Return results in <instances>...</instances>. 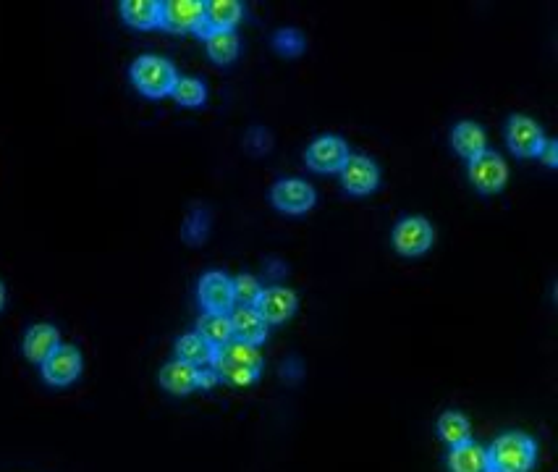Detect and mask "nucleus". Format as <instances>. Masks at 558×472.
<instances>
[{"mask_svg": "<svg viewBox=\"0 0 558 472\" xmlns=\"http://www.w3.org/2000/svg\"><path fill=\"white\" fill-rule=\"evenodd\" d=\"M393 250L404 257H420L433 247L435 229L425 216L401 218L391 231Z\"/></svg>", "mask_w": 558, "mask_h": 472, "instance_id": "4", "label": "nucleus"}, {"mask_svg": "<svg viewBox=\"0 0 558 472\" xmlns=\"http://www.w3.org/2000/svg\"><path fill=\"white\" fill-rule=\"evenodd\" d=\"M228 320H231V331H234L236 341L257 347V344L268 339V323H265V318L257 313L255 307H234Z\"/></svg>", "mask_w": 558, "mask_h": 472, "instance_id": "15", "label": "nucleus"}, {"mask_svg": "<svg viewBox=\"0 0 558 472\" xmlns=\"http://www.w3.org/2000/svg\"><path fill=\"white\" fill-rule=\"evenodd\" d=\"M231 284H234L236 302H242V305L247 307H255L262 289H265V286L260 284V278L252 276V273H239L236 278H231Z\"/></svg>", "mask_w": 558, "mask_h": 472, "instance_id": "27", "label": "nucleus"}, {"mask_svg": "<svg viewBox=\"0 0 558 472\" xmlns=\"http://www.w3.org/2000/svg\"><path fill=\"white\" fill-rule=\"evenodd\" d=\"M215 352H218V349L210 347L197 331H194V334L179 336V341H176V360L189 362V365H194V368H207V365H213Z\"/></svg>", "mask_w": 558, "mask_h": 472, "instance_id": "21", "label": "nucleus"}, {"mask_svg": "<svg viewBox=\"0 0 558 472\" xmlns=\"http://www.w3.org/2000/svg\"><path fill=\"white\" fill-rule=\"evenodd\" d=\"M131 82L145 98L163 100L171 98L173 84L179 79V71L168 58L160 56H139L131 63Z\"/></svg>", "mask_w": 558, "mask_h": 472, "instance_id": "3", "label": "nucleus"}, {"mask_svg": "<svg viewBox=\"0 0 558 472\" xmlns=\"http://www.w3.org/2000/svg\"><path fill=\"white\" fill-rule=\"evenodd\" d=\"M315 189L302 179H281L270 189V202L286 216H302L315 208Z\"/></svg>", "mask_w": 558, "mask_h": 472, "instance_id": "8", "label": "nucleus"}, {"mask_svg": "<svg viewBox=\"0 0 558 472\" xmlns=\"http://www.w3.org/2000/svg\"><path fill=\"white\" fill-rule=\"evenodd\" d=\"M297 307L299 297L297 292H291L289 286H268V289H262L255 310L270 326V323H286L291 315L297 313Z\"/></svg>", "mask_w": 558, "mask_h": 472, "instance_id": "13", "label": "nucleus"}, {"mask_svg": "<svg viewBox=\"0 0 558 472\" xmlns=\"http://www.w3.org/2000/svg\"><path fill=\"white\" fill-rule=\"evenodd\" d=\"M469 179L483 195H496L506 187L509 181V166L493 150H485L483 155H477L475 160H469Z\"/></svg>", "mask_w": 558, "mask_h": 472, "instance_id": "11", "label": "nucleus"}, {"mask_svg": "<svg viewBox=\"0 0 558 472\" xmlns=\"http://www.w3.org/2000/svg\"><path fill=\"white\" fill-rule=\"evenodd\" d=\"M448 467L451 472H488V454L475 441H464L459 446H451Z\"/></svg>", "mask_w": 558, "mask_h": 472, "instance_id": "20", "label": "nucleus"}, {"mask_svg": "<svg viewBox=\"0 0 558 472\" xmlns=\"http://www.w3.org/2000/svg\"><path fill=\"white\" fill-rule=\"evenodd\" d=\"M200 305L210 315H231L236 305L234 284L221 271H210L200 278Z\"/></svg>", "mask_w": 558, "mask_h": 472, "instance_id": "12", "label": "nucleus"}, {"mask_svg": "<svg viewBox=\"0 0 558 472\" xmlns=\"http://www.w3.org/2000/svg\"><path fill=\"white\" fill-rule=\"evenodd\" d=\"M438 433L448 446H459L464 441H469L472 436V425H469L467 415L462 412H443L438 420Z\"/></svg>", "mask_w": 558, "mask_h": 472, "instance_id": "24", "label": "nucleus"}, {"mask_svg": "<svg viewBox=\"0 0 558 472\" xmlns=\"http://www.w3.org/2000/svg\"><path fill=\"white\" fill-rule=\"evenodd\" d=\"M538 158L543 160L548 168H556L558 166V142H553V139H545V145H543V150H540Z\"/></svg>", "mask_w": 558, "mask_h": 472, "instance_id": "30", "label": "nucleus"}, {"mask_svg": "<svg viewBox=\"0 0 558 472\" xmlns=\"http://www.w3.org/2000/svg\"><path fill=\"white\" fill-rule=\"evenodd\" d=\"M215 383H221V378H218V373H215L210 365L207 368H200V373H197V389H213Z\"/></svg>", "mask_w": 558, "mask_h": 472, "instance_id": "31", "label": "nucleus"}, {"mask_svg": "<svg viewBox=\"0 0 558 472\" xmlns=\"http://www.w3.org/2000/svg\"><path fill=\"white\" fill-rule=\"evenodd\" d=\"M3 307H6V286L0 281V313H3Z\"/></svg>", "mask_w": 558, "mask_h": 472, "instance_id": "32", "label": "nucleus"}, {"mask_svg": "<svg viewBox=\"0 0 558 472\" xmlns=\"http://www.w3.org/2000/svg\"><path fill=\"white\" fill-rule=\"evenodd\" d=\"M197 334H200L213 349H221L226 347L228 341H234V331H231V320H228V315L205 313L200 320H197Z\"/></svg>", "mask_w": 558, "mask_h": 472, "instance_id": "23", "label": "nucleus"}, {"mask_svg": "<svg viewBox=\"0 0 558 472\" xmlns=\"http://www.w3.org/2000/svg\"><path fill=\"white\" fill-rule=\"evenodd\" d=\"M506 142H509V150L517 158H538L545 145L543 126L538 121H532L530 116L517 113L506 124Z\"/></svg>", "mask_w": 558, "mask_h": 472, "instance_id": "6", "label": "nucleus"}, {"mask_svg": "<svg viewBox=\"0 0 558 472\" xmlns=\"http://www.w3.org/2000/svg\"><path fill=\"white\" fill-rule=\"evenodd\" d=\"M210 368L218 373L221 381L231 383V386H252L262 373V354L252 344L234 339L215 352Z\"/></svg>", "mask_w": 558, "mask_h": 472, "instance_id": "1", "label": "nucleus"}, {"mask_svg": "<svg viewBox=\"0 0 558 472\" xmlns=\"http://www.w3.org/2000/svg\"><path fill=\"white\" fill-rule=\"evenodd\" d=\"M338 176H341V187L354 197L372 195L380 184L378 163L367 155H349Z\"/></svg>", "mask_w": 558, "mask_h": 472, "instance_id": "7", "label": "nucleus"}, {"mask_svg": "<svg viewBox=\"0 0 558 472\" xmlns=\"http://www.w3.org/2000/svg\"><path fill=\"white\" fill-rule=\"evenodd\" d=\"M42 370V381L48 386H56L63 389L74 383L79 375H82V352L74 347V344H61L56 352L50 354L48 360L40 365Z\"/></svg>", "mask_w": 558, "mask_h": 472, "instance_id": "9", "label": "nucleus"}, {"mask_svg": "<svg viewBox=\"0 0 558 472\" xmlns=\"http://www.w3.org/2000/svg\"><path fill=\"white\" fill-rule=\"evenodd\" d=\"M171 98L179 105H184V108H200V105L207 100V87L202 79L179 77L176 79V84H173Z\"/></svg>", "mask_w": 558, "mask_h": 472, "instance_id": "25", "label": "nucleus"}, {"mask_svg": "<svg viewBox=\"0 0 558 472\" xmlns=\"http://www.w3.org/2000/svg\"><path fill=\"white\" fill-rule=\"evenodd\" d=\"M197 373H200V368H194L189 362L173 360L160 370V386L173 396L192 394V391H197Z\"/></svg>", "mask_w": 558, "mask_h": 472, "instance_id": "18", "label": "nucleus"}, {"mask_svg": "<svg viewBox=\"0 0 558 472\" xmlns=\"http://www.w3.org/2000/svg\"><path fill=\"white\" fill-rule=\"evenodd\" d=\"M273 48H276L278 56L297 58L307 48V40H304L299 29H278L276 37H273Z\"/></svg>", "mask_w": 558, "mask_h": 472, "instance_id": "26", "label": "nucleus"}, {"mask_svg": "<svg viewBox=\"0 0 558 472\" xmlns=\"http://www.w3.org/2000/svg\"><path fill=\"white\" fill-rule=\"evenodd\" d=\"M207 226H210L207 213L197 208L192 216H189V221L184 223V239L189 244H202L207 239Z\"/></svg>", "mask_w": 558, "mask_h": 472, "instance_id": "28", "label": "nucleus"}, {"mask_svg": "<svg viewBox=\"0 0 558 472\" xmlns=\"http://www.w3.org/2000/svg\"><path fill=\"white\" fill-rule=\"evenodd\" d=\"M205 48L210 61L218 63V66H228L239 58L242 42H239V35L234 29H228V32H210L205 37Z\"/></svg>", "mask_w": 558, "mask_h": 472, "instance_id": "22", "label": "nucleus"}, {"mask_svg": "<svg viewBox=\"0 0 558 472\" xmlns=\"http://www.w3.org/2000/svg\"><path fill=\"white\" fill-rule=\"evenodd\" d=\"M349 145H346L341 137H333V134H325V137H317L307 153H304V163L317 171V174H338L341 166L349 158Z\"/></svg>", "mask_w": 558, "mask_h": 472, "instance_id": "10", "label": "nucleus"}, {"mask_svg": "<svg viewBox=\"0 0 558 472\" xmlns=\"http://www.w3.org/2000/svg\"><path fill=\"white\" fill-rule=\"evenodd\" d=\"M451 145L464 160H475L477 155L488 150V137H485L483 126L475 121H459L451 132Z\"/></svg>", "mask_w": 558, "mask_h": 472, "instance_id": "17", "label": "nucleus"}, {"mask_svg": "<svg viewBox=\"0 0 558 472\" xmlns=\"http://www.w3.org/2000/svg\"><path fill=\"white\" fill-rule=\"evenodd\" d=\"M488 454V472H532L538 462V444L527 433L509 431L485 449Z\"/></svg>", "mask_w": 558, "mask_h": 472, "instance_id": "2", "label": "nucleus"}, {"mask_svg": "<svg viewBox=\"0 0 558 472\" xmlns=\"http://www.w3.org/2000/svg\"><path fill=\"white\" fill-rule=\"evenodd\" d=\"M58 347H61V334L50 323H37V326L29 328L27 336H24V344H21L24 357L29 362H35V365H42Z\"/></svg>", "mask_w": 558, "mask_h": 472, "instance_id": "16", "label": "nucleus"}, {"mask_svg": "<svg viewBox=\"0 0 558 472\" xmlns=\"http://www.w3.org/2000/svg\"><path fill=\"white\" fill-rule=\"evenodd\" d=\"M244 145H247V150H252L255 155H262L268 153L270 145H273V139H270V134L265 132V129L255 126V129H249V134L244 137Z\"/></svg>", "mask_w": 558, "mask_h": 472, "instance_id": "29", "label": "nucleus"}, {"mask_svg": "<svg viewBox=\"0 0 558 472\" xmlns=\"http://www.w3.org/2000/svg\"><path fill=\"white\" fill-rule=\"evenodd\" d=\"M205 27V3L202 0H168L163 3L160 14V29L173 35H197Z\"/></svg>", "mask_w": 558, "mask_h": 472, "instance_id": "5", "label": "nucleus"}, {"mask_svg": "<svg viewBox=\"0 0 558 472\" xmlns=\"http://www.w3.org/2000/svg\"><path fill=\"white\" fill-rule=\"evenodd\" d=\"M244 16V6L239 0H210L205 3V27L197 32V37L205 40L210 32H228L234 29Z\"/></svg>", "mask_w": 558, "mask_h": 472, "instance_id": "14", "label": "nucleus"}, {"mask_svg": "<svg viewBox=\"0 0 558 472\" xmlns=\"http://www.w3.org/2000/svg\"><path fill=\"white\" fill-rule=\"evenodd\" d=\"M121 19L134 29H158L163 3L158 0H124L121 3Z\"/></svg>", "mask_w": 558, "mask_h": 472, "instance_id": "19", "label": "nucleus"}]
</instances>
